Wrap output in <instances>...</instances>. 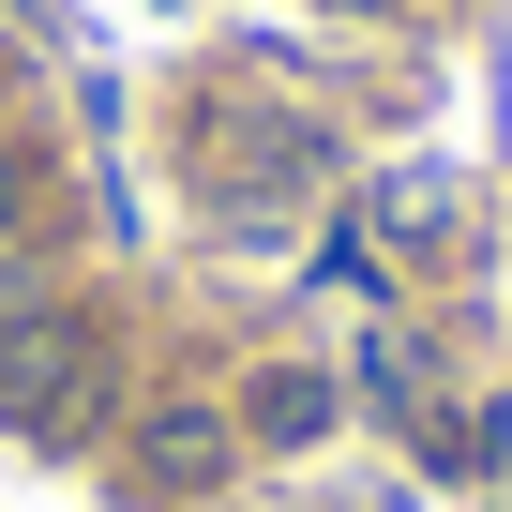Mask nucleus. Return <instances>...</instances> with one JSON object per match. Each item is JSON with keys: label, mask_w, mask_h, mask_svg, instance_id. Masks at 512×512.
I'll return each instance as SVG.
<instances>
[{"label": "nucleus", "mask_w": 512, "mask_h": 512, "mask_svg": "<svg viewBox=\"0 0 512 512\" xmlns=\"http://www.w3.org/2000/svg\"><path fill=\"white\" fill-rule=\"evenodd\" d=\"M16 196H31V166H0V241H16Z\"/></svg>", "instance_id": "2"}, {"label": "nucleus", "mask_w": 512, "mask_h": 512, "mask_svg": "<svg viewBox=\"0 0 512 512\" xmlns=\"http://www.w3.org/2000/svg\"><path fill=\"white\" fill-rule=\"evenodd\" d=\"M61 392H76V332H16L0 347V422H61Z\"/></svg>", "instance_id": "1"}]
</instances>
